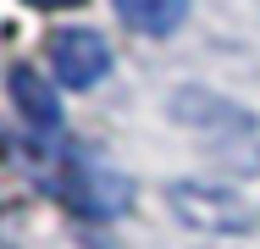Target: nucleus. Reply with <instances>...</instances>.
<instances>
[{"label": "nucleus", "instance_id": "f257e3e1", "mask_svg": "<svg viewBox=\"0 0 260 249\" xmlns=\"http://www.w3.org/2000/svg\"><path fill=\"white\" fill-rule=\"evenodd\" d=\"M172 116L183 128L205 133L227 166L260 172V128H255V116L238 100H221V95H210V89H177L172 95Z\"/></svg>", "mask_w": 260, "mask_h": 249}, {"label": "nucleus", "instance_id": "f03ea898", "mask_svg": "<svg viewBox=\"0 0 260 249\" xmlns=\"http://www.w3.org/2000/svg\"><path fill=\"white\" fill-rule=\"evenodd\" d=\"M166 205H172V216H177L183 227L210 233V238H238V233H249L260 222V210L238 194V189H227V183H200V177L172 183V189H166Z\"/></svg>", "mask_w": 260, "mask_h": 249}, {"label": "nucleus", "instance_id": "7ed1b4c3", "mask_svg": "<svg viewBox=\"0 0 260 249\" xmlns=\"http://www.w3.org/2000/svg\"><path fill=\"white\" fill-rule=\"evenodd\" d=\"M55 194L67 199L72 210H83V216H116V210H127V199H133V183L116 172V166H105L100 155H67V166H61V177H55Z\"/></svg>", "mask_w": 260, "mask_h": 249}, {"label": "nucleus", "instance_id": "20e7f679", "mask_svg": "<svg viewBox=\"0 0 260 249\" xmlns=\"http://www.w3.org/2000/svg\"><path fill=\"white\" fill-rule=\"evenodd\" d=\"M50 67H55V83L94 89L105 72H111V45H105V34H94V28H61L50 39Z\"/></svg>", "mask_w": 260, "mask_h": 249}, {"label": "nucleus", "instance_id": "39448f33", "mask_svg": "<svg viewBox=\"0 0 260 249\" xmlns=\"http://www.w3.org/2000/svg\"><path fill=\"white\" fill-rule=\"evenodd\" d=\"M6 83H11L17 111L28 116V128H39V133H55V128H61V100H55V89L45 83L39 67H11Z\"/></svg>", "mask_w": 260, "mask_h": 249}, {"label": "nucleus", "instance_id": "423d86ee", "mask_svg": "<svg viewBox=\"0 0 260 249\" xmlns=\"http://www.w3.org/2000/svg\"><path fill=\"white\" fill-rule=\"evenodd\" d=\"M111 6H116V17H122L133 34H150V39L177 34L183 17H188V0H111Z\"/></svg>", "mask_w": 260, "mask_h": 249}, {"label": "nucleus", "instance_id": "0eeeda50", "mask_svg": "<svg viewBox=\"0 0 260 249\" xmlns=\"http://www.w3.org/2000/svg\"><path fill=\"white\" fill-rule=\"evenodd\" d=\"M28 6H39V11H72V6H83V0H28Z\"/></svg>", "mask_w": 260, "mask_h": 249}]
</instances>
